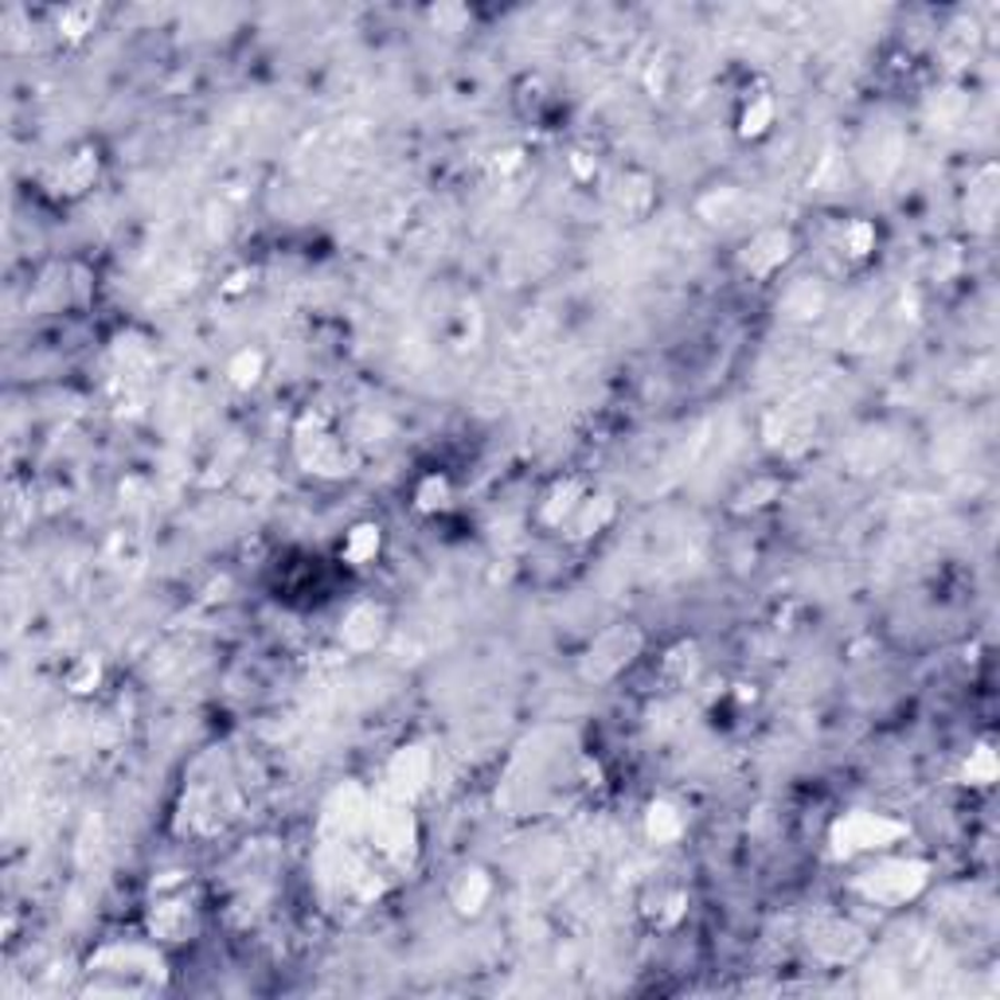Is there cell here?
Segmentation results:
<instances>
[{"label":"cell","mask_w":1000,"mask_h":1000,"mask_svg":"<svg viewBox=\"0 0 1000 1000\" xmlns=\"http://www.w3.org/2000/svg\"><path fill=\"white\" fill-rule=\"evenodd\" d=\"M907 836V825L887 813H868V810H852L844 817L833 821L828 828V848L833 856L848 860V856H864V852H887Z\"/></svg>","instance_id":"cell-1"},{"label":"cell","mask_w":1000,"mask_h":1000,"mask_svg":"<svg viewBox=\"0 0 1000 1000\" xmlns=\"http://www.w3.org/2000/svg\"><path fill=\"white\" fill-rule=\"evenodd\" d=\"M926 884H930V864L887 856V860L872 864V868L856 879V891H860L868 903H876V907H903V903L918 899Z\"/></svg>","instance_id":"cell-2"},{"label":"cell","mask_w":1000,"mask_h":1000,"mask_svg":"<svg viewBox=\"0 0 1000 1000\" xmlns=\"http://www.w3.org/2000/svg\"><path fill=\"white\" fill-rule=\"evenodd\" d=\"M368 836L375 841V852L391 864H411L414 848H419V828H414V817L406 810V802L391 797L383 790V797L372 802V817H368Z\"/></svg>","instance_id":"cell-3"},{"label":"cell","mask_w":1000,"mask_h":1000,"mask_svg":"<svg viewBox=\"0 0 1000 1000\" xmlns=\"http://www.w3.org/2000/svg\"><path fill=\"white\" fill-rule=\"evenodd\" d=\"M293 450L298 462L317 477H344L352 473V450L344 446V439H337L324 414H306L293 434Z\"/></svg>","instance_id":"cell-4"},{"label":"cell","mask_w":1000,"mask_h":1000,"mask_svg":"<svg viewBox=\"0 0 1000 1000\" xmlns=\"http://www.w3.org/2000/svg\"><path fill=\"white\" fill-rule=\"evenodd\" d=\"M641 649H646V637H641L637 626L606 629L602 637H595V646H590L587 657H583L579 677L590 680V684H606V680H614L618 672H626L629 664L641 657Z\"/></svg>","instance_id":"cell-5"},{"label":"cell","mask_w":1000,"mask_h":1000,"mask_svg":"<svg viewBox=\"0 0 1000 1000\" xmlns=\"http://www.w3.org/2000/svg\"><path fill=\"white\" fill-rule=\"evenodd\" d=\"M794 255V235L785 227H770V231H759L743 250H739V270L751 274V278H770L777 274Z\"/></svg>","instance_id":"cell-6"},{"label":"cell","mask_w":1000,"mask_h":1000,"mask_svg":"<svg viewBox=\"0 0 1000 1000\" xmlns=\"http://www.w3.org/2000/svg\"><path fill=\"white\" fill-rule=\"evenodd\" d=\"M431 770H434V759L426 746H403V751L391 759L388 766V790L391 797H399V802L411 805L414 797L426 790V782H431Z\"/></svg>","instance_id":"cell-7"},{"label":"cell","mask_w":1000,"mask_h":1000,"mask_svg":"<svg viewBox=\"0 0 1000 1000\" xmlns=\"http://www.w3.org/2000/svg\"><path fill=\"white\" fill-rule=\"evenodd\" d=\"M91 969L99 973H122L125 984L133 977H150V981H161V958L150 950V946H106L91 958Z\"/></svg>","instance_id":"cell-8"},{"label":"cell","mask_w":1000,"mask_h":1000,"mask_svg":"<svg viewBox=\"0 0 1000 1000\" xmlns=\"http://www.w3.org/2000/svg\"><path fill=\"white\" fill-rule=\"evenodd\" d=\"M196 926V910L188 903V891L176 895H157L150 907V935L157 942H184Z\"/></svg>","instance_id":"cell-9"},{"label":"cell","mask_w":1000,"mask_h":1000,"mask_svg":"<svg viewBox=\"0 0 1000 1000\" xmlns=\"http://www.w3.org/2000/svg\"><path fill=\"white\" fill-rule=\"evenodd\" d=\"M813 953L825 961H856L864 953V946H868V938H864L860 926H852V922H841V918H833V922H821L817 930H813L810 938Z\"/></svg>","instance_id":"cell-10"},{"label":"cell","mask_w":1000,"mask_h":1000,"mask_svg":"<svg viewBox=\"0 0 1000 1000\" xmlns=\"http://www.w3.org/2000/svg\"><path fill=\"white\" fill-rule=\"evenodd\" d=\"M383 629H388V610H383V606L355 602L352 610L344 614V621H340V641H344V649H352V653H368V649L380 646Z\"/></svg>","instance_id":"cell-11"},{"label":"cell","mask_w":1000,"mask_h":1000,"mask_svg":"<svg viewBox=\"0 0 1000 1000\" xmlns=\"http://www.w3.org/2000/svg\"><path fill=\"white\" fill-rule=\"evenodd\" d=\"M496 884L485 868H462L454 879H450V907L465 918H477L485 915V907L493 903Z\"/></svg>","instance_id":"cell-12"},{"label":"cell","mask_w":1000,"mask_h":1000,"mask_svg":"<svg viewBox=\"0 0 1000 1000\" xmlns=\"http://www.w3.org/2000/svg\"><path fill=\"white\" fill-rule=\"evenodd\" d=\"M94 176H99V150L86 145V150L66 153V157L48 173V184L59 192V196H83V192L94 184Z\"/></svg>","instance_id":"cell-13"},{"label":"cell","mask_w":1000,"mask_h":1000,"mask_svg":"<svg viewBox=\"0 0 1000 1000\" xmlns=\"http://www.w3.org/2000/svg\"><path fill=\"white\" fill-rule=\"evenodd\" d=\"M614 516H618V505H614V496L598 493L583 501L579 508H575V516H570L567 524H563V536L575 539V544H583V539H595L598 532H606L614 524Z\"/></svg>","instance_id":"cell-14"},{"label":"cell","mask_w":1000,"mask_h":1000,"mask_svg":"<svg viewBox=\"0 0 1000 1000\" xmlns=\"http://www.w3.org/2000/svg\"><path fill=\"white\" fill-rule=\"evenodd\" d=\"M583 501H587V488H583L579 481H559V485L544 496V505H539V524L563 532V524L575 516V508H579Z\"/></svg>","instance_id":"cell-15"},{"label":"cell","mask_w":1000,"mask_h":1000,"mask_svg":"<svg viewBox=\"0 0 1000 1000\" xmlns=\"http://www.w3.org/2000/svg\"><path fill=\"white\" fill-rule=\"evenodd\" d=\"M641 910H646L653 930H677L680 918H684V910H688V895L680 891V887H657V891H649V899Z\"/></svg>","instance_id":"cell-16"},{"label":"cell","mask_w":1000,"mask_h":1000,"mask_svg":"<svg viewBox=\"0 0 1000 1000\" xmlns=\"http://www.w3.org/2000/svg\"><path fill=\"white\" fill-rule=\"evenodd\" d=\"M380 547H383L380 524H355V528L344 536V544H340V559H344L348 567H368V563L380 555Z\"/></svg>","instance_id":"cell-17"},{"label":"cell","mask_w":1000,"mask_h":1000,"mask_svg":"<svg viewBox=\"0 0 1000 1000\" xmlns=\"http://www.w3.org/2000/svg\"><path fill=\"white\" fill-rule=\"evenodd\" d=\"M266 375V352L262 348H239V352L227 360V380H231V388L239 391H250L258 388Z\"/></svg>","instance_id":"cell-18"},{"label":"cell","mask_w":1000,"mask_h":1000,"mask_svg":"<svg viewBox=\"0 0 1000 1000\" xmlns=\"http://www.w3.org/2000/svg\"><path fill=\"white\" fill-rule=\"evenodd\" d=\"M684 833V813L677 810L672 802H653L646 810V836L653 844H672L677 836Z\"/></svg>","instance_id":"cell-19"},{"label":"cell","mask_w":1000,"mask_h":1000,"mask_svg":"<svg viewBox=\"0 0 1000 1000\" xmlns=\"http://www.w3.org/2000/svg\"><path fill=\"white\" fill-rule=\"evenodd\" d=\"M774 114H777V102L770 99V94H754V99H746L743 114H739V137H762V133H770V125H774Z\"/></svg>","instance_id":"cell-20"},{"label":"cell","mask_w":1000,"mask_h":1000,"mask_svg":"<svg viewBox=\"0 0 1000 1000\" xmlns=\"http://www.w3.org/2000/svg\"><path fill=\"white\" fill-rule=\"evenodd\" d=\"M821 309H825V293H821V286H813V281H797L782 301V313L794 317V321H810V317H817Z\"/></svg>","instance_id":"cell-21"},{"label":"cell","mask_w":1000,"mask_h":1000,"mask_svg":"<svg viewBox=\"0 0 1000 1000\" xmlns=\"http://www.w3.org/2000/svg\"><path fill=\"white\" fill-rule=\"evenodd\" d=\"M872 250H876V227L868 219H852L841 231V255L852 258V262H864Z\"/></svg>","instance_id":"cell-22"},{"label":"cell","mask_w":1000,"mask_h":1000,"mask_svg":"<svg viewBox=\"0 0 1000 1000\" xmlns=\"http://www.w3.org/2000/svg\"><path fill=\"white\" fill-rule=\"evenodd\" d=\"M614 199H618V207L626 216H646L649 204H653V188H649L646 176H626L618 184V192H614Z\"/></svg>","instance_id":"cell-23"},{"label":"cell","mask_w":1000,"mask_h":1000,"mask_svg":"<svg viewBox=\"0 0 1000 1000\" xmlns=\"http://www.w3.org/2000/svg\"><path fill=\"white\" fill-rule=\"evenodd\" d=\"M55 24H59V35H66V40H83L99 24V9L94 4H71V9L59 12Z\"/></svg>","instance_id":"cell-24"},{"label":"cell","mask_w":1000,"mask_h":1000,"mask_svg":"<svg viewBox=\"0 0 1000 1000\" xmlns=\"http://www.w3.org/2000/svg\"><path fill=\"white\" fill-rule=\"evenodd\" d=\"M735 207H743V192L739 188H715L711 196L700 199V212L703 219H711V224H728L731 216H735Z\"/></svg>","instance_id":"cell-25"},{"label":"cell","mask_w":1000,"mask_h":1000,"mask_svg":"<svg viewBox=\"0 0 1000 1000\" xmlns=\"http://www.w3.org/2000/svg\"><path fill=\"white\" fill-rule=\"evenodd\" d=\"M414 505H419L422 513H439V508H446L450 505V481L439 477V473L422 477L419 488H414Z\"/></svg>","instance_id":"cell-26"},{"label":"cell","mask_w":1000,"mask_h":1000,"mask_svg":"<svg viewBox=\"0 0 1000 1000\" xmlns=\"http://www.w3.org/2000/svg\"><path fill=\"white\" fill-rule=\"evenodd\" d=\"M99 680H102V664L94 661V657H79V661L63 672V684L71 688L75 695L94 692V688H99Z\"/></svg>","instance_id":"cell-27"},{"label":"cell","mask_w":1000,"mask_h":1000,"mask_svg":"<svg viewBox=\"0 0 1000 1000\" xmlns=\"http://www.w3.org/2000/svg\"><path fill=\"white\" fill-rule=\"evenodd\" d=\"M992 782H997V754H992L989 743H981L966 759V785H992Z\"/></svg>","instance_id":"cell-28"},{"label":"cell","mask_w":1000,"mask_h":1000,"mask_svg":"<svg viewBox=\"0 0 1000 1000\" xmlns=\"http://www.w3.org/2000/svg\"><path fill=\"white\" fill-rule=\"evenodd\" d=\"M992 199H997V192H992V168H989L984 181L977 184V188H969V216H973L981 227L992 219Z\"/></svg>","instance_id":"cell-29"},{"label":"cell","mask_w":1000,"mask_h":1000,"mask_svg":"<svg viewBox=\"0 0 1000 1000\" xmlns=\"http://www.w3.org/2000/svg\"><path fill=\"white\" fill-rule=\"evenodd\" d=\"M777 496V481L774 477H762V481H754V485H746L743 493H739V513H754V508H762V505H770V501H774Z\"/></svg>","instance_id":"cell-30"},{"label":"cell","mask_w":1000,"mask_h":1000,"mask_svg":"<svg viewBox=\"0 0 1000 1000\" xmlns=\"http://www.w3.org/2000/svg\"><path fill=\"white\" fill-rule=\"evenodd\" d=\"M695 664H700V657H695V646L692 641H680L677 649H672L669 657H664V672L677 680H688L695 672Z\"/></svg>","instance_id":"cell-31"}]
</instances>
